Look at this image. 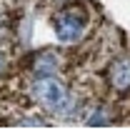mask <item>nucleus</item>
<instances>
[{"mask_svg": "<svg viewBox=\"0 0 130 130\" xmlns=\"http://www.w3.org/2000/svg\"><path fill=\"white\" fill-rule=\"evenodd\" d=\"M32 93H35V98L48 108L50 113L70 115V110H73V98H70V93L58 80H53L50 75H40V80H35Z\"/></svg>", "mask_w": 130, "mask_h": 130, "instance_id": "nucleus-1", "label": "nucleus"}, {"mask_svg": "<svg viewBox=\"0 0 130 130\" xmlns=\"http://www.w3.org/2000/svg\"><path fill=\"white\" fill-rule=\"evenodd\" d=\"M85 23H88L85 10H80V8H65L63 13L55 15V35H58V40L75 43L83 35V30H85Z\"/></svg>", "mask_w": 130, "mask_h": 130, "instance_id": "nucleus-2", "label": "nucleus"}, {"mask_svg": "<svg viewBox=\"0 0 130 130\" xmlns=\"http://www.w3.org/2000/svg\"><path fill=\"white\" fill-rule=\"evenodd\" d=\"M110 83H113L118 90H128L130 88V63L118 60L110 70Z\"/></svg>", "mask_w": 130, "mask_h": 130, "instance_id": "nucleus-3", "label": "nucleus"}, {"mask_svg": "<svg viewBox=\"0 0 130 130\" xmlns=\"http://www.w3.org/2000/svg\"><path fill=\"white\" fill-rule=\"evenodd\" d=\"M55 68H58V58H55L53 53H45V55H40V58L35 60V73H38V75H53Z\"/></svg>", "mask_w": 130, "mask_h": 130, "instance_id": "nucleus-4", "label": "nucleus"}]
</instances>
